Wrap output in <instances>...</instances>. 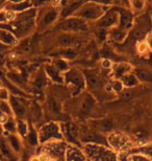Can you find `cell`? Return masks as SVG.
<instances>
[{
    "label": "cell",
    "instance_id": "1",
    "mask_svg": "<svg viewBox=\"0 0 152 161\" xmlns=\"http://www.w3.org/2000/svg\"><path fill=\"white\" fill-rule=\"evenodd\" d=\"M35 17H37V8H31L27 11L17 14V17L11 23H0V28H5L12 31L18 40L25 39L37 30Z\"/></svg>",
    "mask_w": 152,
    "mask_h": 161
},
{
    "label": "cell",
    "instance_id": "2",
    "mask_svg": "<svg viewBox=\"0 0 152 161\" xmlns=\"http://www.w3.org/2000/svg\"><path fill=\"white\" fill-rule=\"evenodd\" d=\"M60 18V6L57 3H49L44 6L37 8V17H35V25L37 31H44L54 24Z\"/></svg>",
    "mask_w": 152,
    "mask_h": 161
},
{
    "label": "cell",
    "instance_id": "3",
    "mask_svg": "<svg viewBox=\"0 0 152 161\" xmlns=\"http://www.w3.org/2000/svg\"><path fill=\"white\" fill-rule=\"evenodd\" d=\"M82 151L88 160L91 161H120L118 153L112 150L108 146L97 143L82 144Z\"/></svg>",
    "mask_w": 152,
    "mask_h": 161
},
{
    "label": "cell",
    "instance_id": "4",
    "mask_svg": "<svg viewBox=\"0 0 152 161\" xmlns=\"http://www.w3.org/2000/svg\"><path fill=\"white\" fill-rule=\"evenodd\" d=\"M64 85L72 96H78L86 90V79L82 70L76 67L70 68L64 73Z\"/></svg>",
    "mask_w": 152,
    "mask_h": 161
},
{
    "label": "cell",
    "instance_id": "5",
    "mask_svg": "<svg viewBox=\"0 0 152 161\" xmlns=\"http://www.w3.org/2000/svg\"><path fill=\"white\" fill-rule=\"evenodd\" d=\"M109 8V6H105L93 1H86L74 13V17L80 18L86 22L95 23L104 15V13Z\"/></svg>",
    "mask_w": 152,
    "mask_h": 161
},
{
    "label": "cell",
    "instance_id": "6",
    "mask_svg": "<svg viewBox=\"0 0 152 161\" xmlns=\"http://www.w3.org/2000/svg\"><path fill=\"white\" fill-rule=\"evenodd\" d=\"M53 27L56 31L61 33L85 34L90 30V23L80 18L70 16L67 18H60Z\"/></svg>",
    "mask_w": 152,
    "mask_h": 161
},
{
    "label": "cell",
    "instance_id": "7",
    "mask_svg": "<svg viewBox=\"0 0 152 161\" xmlns=\"http://www.w3.org/2000/svg\"><path fill=\"white\" fill-rule=\"evenodd\" d=\"M152 31V21L150 18V14L141 15L134 19V26L128 31V37L125 42H134V45L138 41L144 40L146 36Z\"/></svg>",
    "mask_w": 152,
    "mask_h": 161
},
{
    "label": "cell",
    "instance_id": "8",
    "mask_svg": "<svg viewBox=\"0 0 152 161\" xmlns=\"http://www.w3.org/2000/svg\"><path fill=\"white\" fill-rule=\"evenodd\" d=\"M106 141H107V146L114 150L116 153H125L129 152L131 149H134V144H132L130 138L127 135L122 133V132L113 131L111 132L107 136H106Z\"/></svg>",
    "mask_w": 152,
    "mask_h": 161
},
{
    "label": "cell",
    "instance_id": "9",
    "mask_svg": "<svg viewBox=\"0 0 152 161\" xmlns=\"http://www.w3.org/2000/svg\"><path fill=\"white\" fill-rule=\"evenodd\" d=\"M40 144H44L52 140H64L60 131V125L56 121H49L38 129Z\"/></svg>",
    "mask_w": 152,
    "mask_h": 161
},
{
    "label": "cell",
    "instance_id": "10",
    "mask_svg": "<svg viewBox=\"0 0 152 161\" xmlns=\"http://www.w3.org/2000/svg\"><path fill=\"white\" fill-rule=\"evenodd\" d=\"M67 143L63 140H52L42 144V149L39 153L47 156L50 161H65Z\"/></svg>",
    "mask_w": 152,
    "mask_h": 161
},
{
    "label": "cell",
    "instance_id": "11",
    "mask_svg": "<svg viewBox=\"0 0 152 161\" xmlns=\"http://www.w3.org/2000/svg\"><path fill=\"white\" fill-rule=\"evenodd\" d=\"M83 75H85L86 79V89L88 90L89 93L96 97V95L98 94L100 91L105 92V85L106 84L103 82L102 76L99 75L96 70L94 69H81Z\"/></svg>",
    "mask_w": 152,
    "mask_h": 161
},
{
    "label": "cell",
    "instance_id": "12",
    "mask_svg": "<svg viewBox=\"0 0 152 161\" xmlns=\"http://www.w3.org/2000/svg\"><path fill=\"white\" fill-rule=\"evenodd\" d=\"M81 41H82L81 34L61 33V31H57V34L52 39L54 46L60 47V49H64V48H73L74 46L81 43Z\"/></svg>",
    "mask_w": 152,
    "mask_h": 161
},
{
    "label": "cell",
    "instance_id": "13",
    "mask_svg": "<svg viewBox=\"0 0 152 161\" xmlns=\"http://www.w3.org/2000/svg\"><path fill=\"white\" fill-rule=\"evenodd\" d=\"M60 125L64 139L70 144H74V146L82 147V144L79 140L80 128L78 125L73 121H65Z\"/></svg>",
    "mask_w": 152,
    "mask_h": 161
},
{
    "label": "cell",
    "instance_id": "14",
    "mask_svg": "<svg viewBox=\"0 0 152 161\" xmlns=\"http://www.w3.org/2000/svg\"><path fill=\"white\" fill-rule=\"evenodd\" d=\"M96 26L104 30H111L119 25V12L117 6H111L107 11L104 13V15L95 22Z\"/></svg>",
    "mask_w": 152,
    "mask_h": 161
},
{
    "label": "cell",
    "instance_id": "15",
    "mask_svg": "<svg viewBox=\"0 0 152 161\" xmlns=\"http://www.w3.org/2000/svg\"><path fill=\"white\" fill-rule=\"evenodd\" d=\"M45 106H46V110L49 112V114L54 117L60 116L64 111L63 99L54 93L47 95L46 99H45Z\"/></svg>",
    "mask_w": 152,
    "mask_h": 161
},
{
    "label": "cell",
    "instance_id": "16",
    "mask_svg": "<svg viewBox=\"0 0 152 161\" xmlns=\"http://www.w3.org/2000/svg\"><path fill=\"white\" fill-rule=\"evenodd\" d=\"M8 104H9V106H11L13 115H14L16 118L26 119L27 113H28V109L23 103V97L11 95L9 101H8Z\"/></svg>",
    "mask_w": 152,
    "mask_h": 161
},
{
    "label": "cell",
    "instance_id": "17",
    "mask_svg": "<svg viewBox=\"0 0 152 161\" xmlns=\"http://www.w3.org/2000/svg\"><path fill=\"white\" fill-rule=\"evenodd\" d=\"M119 12V27L129 31L134 26L135 16L129 8L117 6Z\"/></svg>",
    "mask_w": 152,
    "mask_h": 161
},
{
    "label": "cell",
    "instance_id": "18",
    "mask_svg": "<svg viewBox=\"0 0 152 161\" xmlns=\"http://www.w3.org/2000/svg\"><path fill=\"white\" fill-rule=\"evenodd\" d=\"M96 98L89 92H82L81 96L79 99V106H78V114L81 116H88L92 113L94 107H95Z\"/></svg>",
    "mask_w": 152,
    "mask_h": 161
},
{
    "label": "cell",
    "instance_id": "19",
    "mask_svg": "<svg viewBox=\"0 0 152 161\" xmlns=\"http://www.w3.org/2000/svg\"><path fill=\"white\" fill-rule=\"evenodd\" d=\"M86 157L83 153L81 147L74 146V144H67L66 153H65V161H86Z\"/></svg>",
    "mask_w": 152,
    "mask_h": 161
},
{
    "label": "cell",
    "instance_id": "20",
    "mask_svg": "<svg viewBox=\"0 0 152 161\" xmlns=\"http://www.w3.org/2000/svg\"><path fill=\"white\" fill-rule=\"evenodd\" d=\"M90 125L95 131L99 132V133H107L109 134L111 132L114 131V121L109 118H103V119H95L90 120Z\"/></svg>",
    "mask_w": 152,
    "mask_h": 161
},
{
    "label": "cell",
    "instance_id": "21",
    "mask_svg": "<svg viewBox=\"0 0 152 161\" xmlns=\"http://www.w3.org/2000/svg\"><path fill=\"white\" fill-rule=\"evenodd\" d=\"M43 68L48 80H50L53 84H56V85H64V73L59 71L52 64L45 63Z\"/></svg>",
    "mask_w": 152,
    "mask_h": 161
},
{
    "label": "cell",
    "instance_id": "22",
    "mask_svg": "<svg viewBox=\"0 0 152 161\" xmlns=\"http://www.w3.org/2000/svg\"><path fill=\"white\" fill-rule=\"evenodd\" d=\"M134 67L128 62H119L114 63L112 68V76L115 80H121L125 75L132 72Z\"/></svg>",
    "mask_w": 152,
    "mask_h": 161
},
{
    "label": "cell",
    "instance_id": "23",
    "mask_svg": "<svg viewBox=\"0 0 152 161\" xmlns=\"http://www.w3.org/2000/svg\"><path fill=\"white\" fill-rule=\"evenodd\" d=\"M0 152H1L2 156L6 159V161H18V154L14 152L9 146L8 141L6 140V137L4 135L0 136Z\"/></svg>",
    "mask_w": 152,
    "mask_h": 161
},
{
    "label": "cell",
    "instance_id": "24",
    "mask_svg": "<svg viewBox=\"0 0 152 161\" xmlns=\"http://www.w3.org/2000/svg\"><path fill=\"white\" fill-rule=\"evenodd\" d=\"M127 37H128V31L119 26H116L114 28L108 30L107 38H109L113 42H115L117 44H124Z\"/></svg>",
    "mask_w": 152,
    "mask_h": 161
},
{
    "label": "cell",
    "instance_id": "25",
    "mask_svg": "<svg viewBox=\"0 0 152 161\" xmlns=\"http://www.w3.org/2000/svg\"><path fill=\"white\" fill-rule=\"evenodd\" d=\"M47 82H48V78L46 73H45V70L44 68H41L39 71L35 72L34 79L31 80V86L34 90L41 91V90L46 88Z\"/></svg>",
    "mask_w": 152,
    "mask_h": 161
},
{
    "label": "cell",
    "instance_id": "26",
    "mask_svg": "<svg viewBox=\"0 0 152 161\" xmlns=\"http://www.w3.org/2000/svg\"><path fill=\"white\" fill-rule=\"evenodd\" d=\"M19 40L12 31L5 28H0V43L6 47H12L18 44Z\"/></svg>",
    "mask_w": 152,
    "mask_h": 161
},
{
    "label": "cell",
    "instance_id": "27",
    "mask_svg": "<svg viewBox=\"0 0 152 161\" xmlns=\"http://www.w3.org/2000/svg\"><path fill=\"white\" fill-rule=\"evenodd\" d=\"M132 72L140 83H152V70L147 67H137L134 68Z\"/></svg>",
    "mask_w": 152,
    "mask_h": 161
},
{
    "label": "cell",
    "instance_id": "28",
    "mask_svg": "<svg viewBox=\"0 0 152 161\" xmlns=\"http://www.w3.org/2000/svg\"><path fill=\"white\" fill-rule=\"evenodd\" d=\"M32 8L31 2L29 0H25L23 2L20 3H11V2H6L4 9H8V11L15 12L16 14H20L22 12H25L27 9H29Z\"/></svg>",
    "mask_w": 152,
    "mask_h": 161
},
{
    "label": "cell",
    "instance_id": "29",
    "mask_svg": "<svg viewBox=\"0 0 152 161\" xmlns=\"http://www.w3.org/2000/svg\"><path fill=\"white\" fill-rule=\"evenodd\" d=\"M6 140L8 141L9 146L16 154H19L23 149V143H22V138L18 134H6Z\"/></svg>",
    "mask_w": 152,
    "mask_h": 161
},
{
    "label": "cell",
    "instance_id": "30",
    "mask_svg": "<svg viewBox=\"0 0 152 161\" xmlns=\"http://www.w3.org/2000/svg\"><path fill=\"white\" fill-rule=\"evenodd\" d=\"M128 154H140V155L145 156L146 158L150 159L152 161V143H148V144H140L137 147H134L131 149Z\"/></svg>",
    "mask_w": 152,
    "mask_h": 161
},
{
    "label": "cell",
    "instance_id": "31",
    "mask_svg": "<svg viewBox=\"0 0 152 161\" xmlns=\"http://www.w3.org/2000/svg\"><path fill=\"white\" fill-rule=\"evenodd\" d=\"M25 141L27 142L28 146L32 147H35L40 144L38 131L35 130L32 125H29V130H28V133L26 135V137H25Z\"/></svg>",
    "mask_w": 152,
    "mask_h": 161
},
{
    "label": "cell",
    "instance_id": "32",
    "mask_svg": "<svg viewBox=\"0 0 152 161\" xmlns=\"http://www.w3.org/2000/svg\"><path fill=\"white\" fill-rule=\"evenodd\" d=\"M147 0H128V8L135 15L138 13H143L146 8Z\"/></svg>",
    "mask_w": 152,
    "mask_h": 161
},
{
    "label": "cell",
    "instance_id": "33",
    "mask_svg": "<svg viewBox=\"0 0 152 161\" xmlns=\"http://www.w3.org/2000/svg\"><path fill=\"white\" fill-rule=\"evenodd\" d=\"M121 82L124 86V88H127V89H130V88H134V87L138 86L140 82L139 80L137 79V76L134 75V72H129L127 75H125L123 78L121 79Z\"/></svg>",
    "mask_w": 152,
    "mask_h": 161
},
{
    "label": "cell",
    "instance_id": "34",
    "mask_svg": "<svg viewBox=\"0 0 152 161\" xmlns=\"http://www.w3.org/2000/svg\"><path fill=\"white\" fill-rule=\"evenodd\" d=\"M86 1H93L105 6H123L128 8V0H86Z\"/></svg>",
    "mask_w": 152,
    "mask_h": 161
},
{
    "label": "cell",
    "instance_id": "35",
    "mask_svg": "<svg viewBox=\"0 0 152 161\" xmlns=\"http://www.w3.org/2000/svg\"><path fill=\"white\" fill-rule=\"evenodd\" d=\"M52 65L55 67V68L60 71L61 73H65L66 71H68L71 67L69 64V61L63 59V58H54V59L50 62Z\"/></svg>",
    "mask_w": 152,
    "mask_h": 161
},
{
    "label": "cell",
    "instance_id": "36",
    "mask_svg": "<svg viewBox=\"0 0 152 161\" xmlns=\"http://www.w3.org/2000/svg\"><path fill=\"white\" fill-rule=\"evenodd\" d=\"M16 122H17V134L22 139H25L29 130V125L26 119H21V118H16Z\"/></svg>",
    "mask_w": 152,
    "mask_h": 161
},
{
    "label": "cell",
    "instance_id": "37",
    "mask_svg": "<svg viewBox=\"0 0 152 161\" xmlns=\"http://www.w3.org/2000/svg\"><path fill=\"white\" fill-rule=\"evenodd\" d=\"M5 134H17V122L15 116H9L8 119L2 124Z\"/></svg>",
    "mask_w": 152,
    "mask_h": 161
},
{
    "label": "cell",
    "instance_id": "38",
    "mask_svg": "<svg viewBox=\"0 0 152 161\" xmlns=\"http://www.w3.org/2000/svg\"><path fill=\"white\" fill-rule=\"evenodd\" d=\"M134 48H135V51L139 53V54H146L149 53V48H148V45L146 43V41L144 40H141V41H138L137 43L134 45Z\"/></svg>",
    "mask_w": 152,
    "mask_h": 161
},
{
    "label": "cell",
    "instance_id": "39",
    "mask_svg": "<svg viewBox=\"0 0 152 161\" xmlns=\"http://www.w3.org/2000/svg\"><path fill=\"white\" fill-rule=\"evenodd\" d=\"M109 84H111L112 86V89H113V92L114 93H121L123 90H124V86H123V84L121 82V80H115L113 79L112 82H109Z\"/></svg>",
    "mask_w": 152,
    "mask_h": 161
},
{
    "label": "cell",
    "instance_id": "40",
    "mask_svg": "<svg viewBox=\"0 0 152 161\" xmlns=\"http://www.w3.org/2000/svg\"><path fill=\"white\" fill-rule=\"evenodd\" d=\"M11 92L5 86H0V102H8Z\"/></svg>",
    "mask_w": 152,
    "mask_h": 161
},
{
    "label": "cell",
    "instance_id": "41",
    "mask_svg": "<svg viewBox=\"0 0 152 161\" xmlns=\"http://www.w3.org/2000/svg\"><path fill=\"white\" fill-rule=\"evenodd\" d=\"M125 161H151V160L146 158V157L143 155H140V154H128L127 153V158L125 159Z\"/></svg>",
    "mask_w": 152,
    "mask_h": 161
},
{
    "label": "cell",
    "instance_id": "42",
    "mask_svg": "<svg viewBox=\"0 0 152 161\" xmlns=\"http://www.w3.org/2000/svg\"><path fill=\"white\" fill-rule=\"evenodd\" d=\"M113 65H114V63H113L112 60H109V59H103L101 61V67L105 70H111L112 71Z\"/></svg>",
    "mask_w": 152,
    "mask_h": 161
},
{
    "label": "cell",
    "instance_id": "43",
    "mask_svg": "<svg viewBox=\"0 0 152 161\" xmlns=\"http://www.w3.org/2000/svg\"><path fill=\"white\" fill-rule=\"evenodd\" d=\"M145 41H146V43L148 45V48H149V50L152 51V31L149 33L145 38Z\"/></svg>",
    "mask_w": 152,
    "mask_h": 161
},
{
    "label": "cell",
    "instance_id": "44",
    "mask_svg": "<svg viewBox=\"0 0 152 161\" xmlns=\"http://www.w3.org/2000/svg\"><path fill=\"white\" fill-rule=\"evenodd\" d=\"M6 20H5V12L4 9L0 12V23H5Z\"/></svg>",
    "mask_w": 152,
    "mask_h": 161
},
{
    "label": "cell",
    "instance_id": "45",
    "mask_svg": "<svg viewBox=\"0 0 152 161\" xmlns=\"http://www.w3.org/2000/svg\"><path fill=\"white\" fill-rule=\"evenodd\" d=\"M6 2H8V0H0V12L4 9Z\"/></svg>",
    "mask_w": 152,
    "mask_h": 161
},
{
    "label": "cell",
    "instance_id": "46",
    "mask_svg": "<svg viewBox=\"0 0 152 161\" xmlns=\"http://www.w3.org/2000/svg\"><path fill=\"white\" fill-rule=\"evenodd\" d=\"M23 1H25V0H8V2H11V3H20Z\"/></svg>",
    "mask_w": 152,
    "mask_h": 161
},
{
    "label": "cell",
    "instance_id": "47",
    "mask_svg": "<svg viewBox=\"0 0 152 161\" xmlns=\"http://www.w3.org/2000/svg\"><path fill=\"white\" fill-rule=\"evenodd\" d=\"M3 132H4V129H3V127H2V124L0 122V136L3 135Z\"/></svg>",
    "mask_w": 152,
    "mask_h": 161
},
{
    "label": "cell",
    "instance_id": "48",
    "mask_svg": "<svg viewBox=\"0 0 152 161\" xmlns=\"http://www.w3.org/2000/svg\"><path fill=\"white\" fill-rule=\"evenodd\" d=\"M149 14H150V18H151V21H152V11H150Z\"/></svg>",
    "mask_w": 152,
    "mask_h": 161
},
{
    "label": "cell",
    "instance_id": "49",
    "mask_svg": "<svg viewBox=\"0 0 152 161\" xmlns=\"http://www.w3.org/2000/svg\"><path fill=\"white\" fill-rule=\"evenodd\" d=\"M60 0H55V2H56V3H59V4H60Z\"/></svg>",
    "mask_w": 152,
    "mask_h": 161
},
{
    "label": "cell",
    "instance_id": "50",
    "mask_svg": "<svg viewBox=\"0 0 152 161\" xmlns=\"http://www.w3.org/2000/svg\"><path fill=\"white\" fill-rule=\"evenodd\" d=\"M86 161H91V160H86Z\"/></svg>",
    "mask_w": 152,
    "mask_h": 161
},
{
    "label": "cell",
    "instance_id": "51",
    "mask_svg": "<svg viewBox=\"0 0 152 161\" xmlns=\"http://www.w3.org/2000/svg\"><path fill=\"white\" fill-rule=\"evenodd\" d=\"M151 11H152V6H151Z\"/></svg>",
    "mask_w": 152,
    "mask_h": 161
},
{
    "label": "cell",
    "instance_id": "52",
    "mask_svg": "<svg viewBox=\"0 0 152 161\" xmlns=\"http://www.w3.org/2000/svg\"><path fill=\"white\" fill-rule=\"evenodd\" d=\"M53 161H56V160H53Z\"/></svg>",
    "mask_w": 152,
    "mask_h": 161
}]
</instances>
